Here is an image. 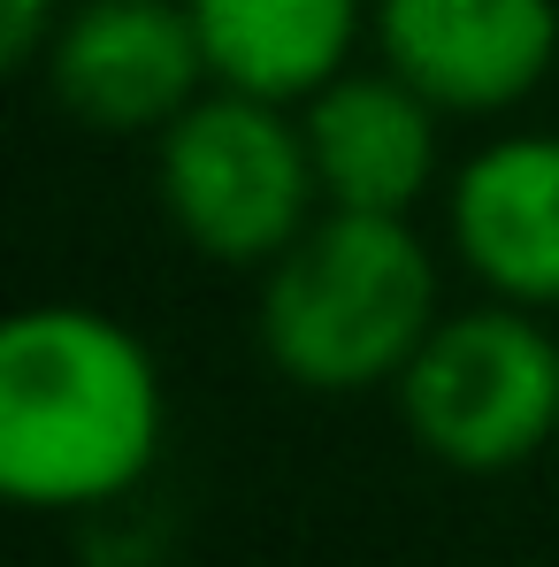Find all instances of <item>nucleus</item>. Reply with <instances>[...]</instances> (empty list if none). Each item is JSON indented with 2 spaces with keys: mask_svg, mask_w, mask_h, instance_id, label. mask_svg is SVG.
<instances>
[{
  "mask_svg": "<svg viewBox=\"0 0 559 567\" xmlns=\"http://www.w3.org/2000/svg\"><path fill=\"white\" fill-rule=\"evenodd\" d=\"M169 399L146 338L85 299L0 322V491L23 514H93L162 461Z\"/></svg>",
  "mask_w": 559,
  "mask_h": 567,
  "instance_id": "f257e3e1",
  "label": "nucleus"
},
{
  "mask_svg": "<svg viewBox=\"0 0 559 567\" xmlns=\"http://www.w3.org/2000/svg\"><path fill=\"white\" fill-rule=\"evenodd\" d=\"M437 322H445L437 261L414 215H353V207H322L299 230V246H283L261 269V315H253L269 369L322 399L391 391Z\"/></svg>",
  "mask_w": 559,
  "mask_h": 567,
  "instance_id": "f03ea898",
  "label": "nucleus"
},
{
  "mask_svg": "<svg viewBox=\"0 0 559 567\" xmlns=\"http://www.w3.org/2000/svg\"><path fill=\"white\" fill-rule=\"evenodd\" d=\"M154 199L169 230L215 269H269L322 215L299 107L261 93H199L154 138Z\"/></svg>",
  "mask_w": 559,
  "mask_h": 567,
  "instance_id": "7ed1b4c3",
  "label": "nucleus"
},
{
  "mask_svg": "<svg viewBox=\"0 0 559 567\" xmlns=\"http://www.w3.org/2000/svg\"><path fill=\"white\" fill-rule=\"evenodd\" d=\"M391 399L429 461L460 475L529 468L559 445V338L514 299L460 307L422 338Z\"/></svg>",
  "mask_w": 559,
  "mask_h": 567,
  "instance_id": "20e7f679",
  "label": "nucleus"
},
{
  "mask_svg": "<svg viewBox=\"0 0 559 567\" xmlns=\"http://www.w3.org/2000/svg\"><path fill=\"white\" fill-rule=\"evenodd\" d=\"M39 70L54 107L100 138H162L199 93H215L185 0H70Z\"/></svg>",
  "mask_w": 559,
  "mask_h": 567,
  "instance_id": "39448f33",
  "label": "nucleus"
},
{
  "mask_svg": "<svg viewBox=\"0 0 559 567\" xmlns=\"http://www.w3.org/2000/svg\"><path fill=\"white\" fill-rule=\"evenodd\" d=\"M369 39L445 115H506L552 78L559 0H375Z\"/></svg>",
  "mask_w": 559,
  "mask_h": 567,
  "instance_id": "423d86ee",
  "label": "nucleus"
},
{
  "mask_svg": "<svg viewBox=\"0 0 559 567\" xmlns=\"http://www.w3.org/2000/svg\"><path fill=\"white\" fill-rule=\"evenodd\" d=\"M299 131L314 154V185L322 207H353V215H414L437 185V131L445 107L414 93L398 70H345L314 100H299Z\"/></svg>",
  "mask_w": 559,
  "mask_h": 567,
  "instance_id": "0eeeda50",
  "label": "nucleus"
},
{
  "mask_svg": "<svg viewBox=\"0 0 559 567\" xmlns=\"http://www.w3.org/2000/svg\"><path fill=\"white\" fill-rule=\"evenodd\" d=\"M445 238L483 299L559 307V131H506L475 146L445 192Z\"/></svg>",
  "mask_w": 559,
  "mask_h": 567,
  "instance_id": "6e6552de",
  "label": "nucleus"
},
{
  "mask_svg": "<svg viewBox=\"0 0 559 567\" xmlns=\"http://www.w3.org/2000/svg\"><path fill=\"white\" fill-rule=\"evenodd\" d=\"M215 85L261 100H314L353 70L375 0H185Z\"/></svg>",
  "mask_w": 559,
  "mask_h": 567,
  "instance_id": "1a4fd4ad",
  "label": "nucleus"
},
{
  "mask_svg": "<svg viewBox=\"0 0 559 567\" xmlns=\"http://www.w3.org/2000/svg\"><path fill=\"white\" fill-rule=\"evenodd\" d=\"M62 8L70 0H0V62L8 70H39L54 31H62Z\"/></svg>",
  "mask_w": 559,
  "mask_h": 567,
  "instance_id": "9d476101",
  "label": "nucleus"
},
{
  "mask_svg": "<svg viewBox=\"0 0 559 567\" xmlns=\"http://www.w3.org/2000/svg\"><path fill=\"white\" fill-rule=\"evenodd\" d=\"M552 468H559V445H552Z\"/></svg>",
  "mask_w": 559,
  "mask_h": 567,
  "instance_id": "9b49d317",
  "label": "nucleus"
}]
</instances>
